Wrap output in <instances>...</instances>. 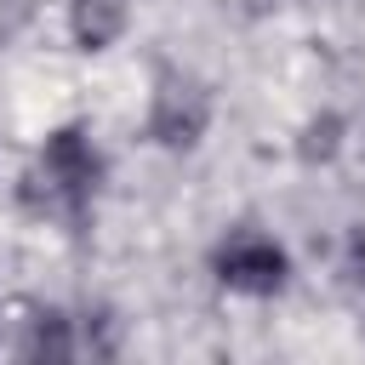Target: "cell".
<instances>
[{
    "label": "cell",
    "mask_w": 365,
    "mask_h": 365,
    "mask_svg": "<svg viewBox=\"0 0 365 365\" xmlns=\"http://www.w3.org/2000/svg\"><path fill=\"white\" fill-rule=\"evenodd\" d=\"M97 177H103V160H97L91 137H86L80 125H63V131L46 137L34 171L23 177V200H29L34 211H51V217H63V222L80 228L86 211H91Z\"/></svg>",
    "instance_id": "cell-1"
},
{
    "label": "cell",
    "mask_w": 365,
    "mask_h": 365,
    "mask_svg": "<svg viewBox=\"0 0 365 365\" xmlns=\"http://www.w3.org/2000/svg\"><path fill=\"white\" fill-rule=\"evenodd\" d=\"M211 268H217V279H222L228 291H240V297H274V291H285V279H291L285 245L268 240L262 228H234V234L217 245Z\"/></svg>",
    "instance_id": "cell-2"
},
{
    "label": "cell",
    "mask_w": 365,
    "mask_h": 365,
    "mask_svg": "<svg viewBox=\"0 0 365 365\" xmlns=\"http://www.w3.org/2000/svg\"><path fill=\"white\" fill-rule=\"evenodd\" d=\"M205 120H211L205 86H200L194 74L160 68V80H154V108H148V137L165 143V148H188V143H200Z\"/></svg>",
    "instance_id": "cell-3"
},
{
    "label": "cell",
    "mask_w": 365,
    "mask_h": 365,
    "mask_svg": "<svg viewBox=\"0 0 365 365\" xmlns=\"http://www.w3.org/2000/svg\"><path fill=\"white\" fill-rule=\"evenodd\" d=\"M68 29L80 51H103L125 29V0H68Z\"/></svg>",
    "instance_id": "cell-4"
},
{
    "label": "cell",
    "mask_w": 365,
    "mask_h": 365,
    "mask_svg": "<svg viewBox=\"0 0 365 365\" xmlns=\"http://www.w3.org/2000/svg\"><path fill=\"white\" fill-rule=\"evenodd\" d=\"M17 354H23V359H74V354H80V342H74L68 319H63L57 308H46V314H34V319H29V331H23V342H17Z\"/></svg>",
    "instance_id": "cell-5"
},
{
    "label": "cell",
    "mask_w": 365,
    "mask_h": 365,
    "mask_svg": "<svg viewBox=\"0 0 365 365\" xmlns=\"http://www.w3.org/2000/svg\"><path fill=\"white\" fill-rule=\"evenodd\" d=\"M354 274H359V285H365V228L354 234Z\"/></svg>",
    "instance_id": "cell-6"
}]
</instances>
